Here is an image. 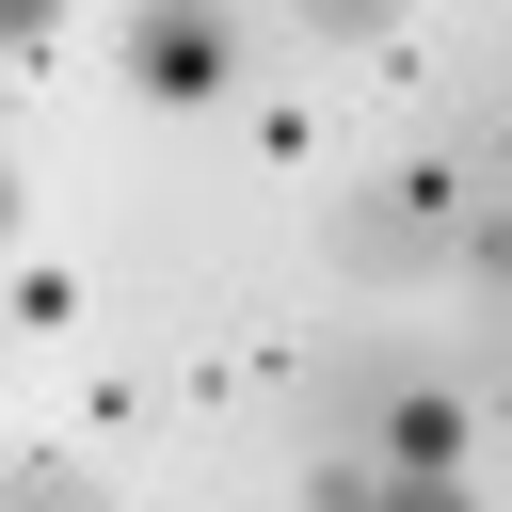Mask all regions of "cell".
Returning a JSON list of instances; mask_svg holds the SVG:
<instances>
[{"instance_id": "cell-2", "label": "cell", "mask_w": 512, "mask_h": 512, "mask_svg": "<svg viewBox=\"0 0 512 512\" xmlns=\"http://www.w3.org/2000/svg\"><path fill=\"white\" fill-rule=\"evenodd\" d=\"M112 80H128V96H160V112L224 96V80H240V0H128Z\"/></svg>"}, {"instance_id": "cell-5", "label": "cell", "mask_w": 512, "mask_h": 512, "mask_svg": "<svg viewBox=\"0 0 512 512\" xmlns=\"http://www.w3.org/2000/svg\"><path fill=\"white\" fill-rule=\"evenodd\" d=\"M48 32H64V0H0V96H16V64H32Z\"/></svg>"}, {"instance_id": "cell-3", "label": "cell", "mask_w": 512, "mask_h": 512, "mask_svg": "<svg viewBox=\"0 0 512 512\" xmlns=\"http://www.w3.org/2000/svg\"><path fill=\"white\" fill-rule=\"evenodd\" d=\"M368 464H384L416 512H448V480H464V384L384 368V384H368Z\"/></svg>"}, {"instance_id": "cell-6", "label": "cell", "mask_w": 512, "mask_h": 512, "mask_svg": "<svg viewBox=\"0 0 512 512\" xmlns=\"http://www.w3.org/2000/svg\"><path fill=\"white\" fill-rule=\"evenodd\" d=\"M16 208H32V192H16V160H0V240H16Z\"/></svg>"}, {"instance_id": "cell-4", "label": "cell", "mask_w": 512, "mask_h": 512, "mask_svg": "<svg viewBox=\"0 0 512 512\" xmlns=\"http://www.w3.org/2000/svg\"><path fill=\"white\" fill-rule=\"evenodd\" d=\"M320 48H400V0H288Z\"/></svg>"}, {"instance_id": "cell-1", "label": "cell", "mask_w": 512, "mask_h": 512, "mask_svg": "<svg viewBox=\"0 0 512 512\" xmlns=\"http://www.w3.org/2000/svg\"><path fill=\"white\" fill-rule=\"evenodd\" d=\"M464 224H480L464 176H448V160H400V176H368V192L336 208V272H352V288H416V272L464 256Z\"/></svg>"}]
</instances>
